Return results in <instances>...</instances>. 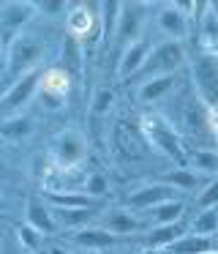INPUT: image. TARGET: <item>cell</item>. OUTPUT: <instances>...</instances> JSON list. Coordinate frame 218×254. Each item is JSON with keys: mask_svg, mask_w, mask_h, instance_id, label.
<instances>
[{"mask_svg": "<svg viewBox=\"0 0 218 254\" xmlns=\"http://www.w3.org/2000/svg\"><path fill=\"white\" fill-rule=\"evenodd\" d=\"M71 243L79 246L82 252H104V249L117 243V235H112L109 230H104L98 224H85L71 232Z\"/></svg>", "mask_w": 218, "mask_h": 254, "instance_id": "5bb4252c", "label": "cell"}, {"mask_svg": "<svg viewBox=\"0 0 218 254\" xmlns=\"http://www.w3.org/2000/svg\"><path fill=\"white\" fill-rule=\"evenodd\" d=\"M101 11H98V19H101V33L104 36H114V28H117V19H120V8L123 3H101Z\"/></svg>", "mask_w": 218, "mask_h": 254, "instance_id": "4316f807", "label": "cell"}, {"mask_svg": "<svg viewBox=\"0 0 218 254\" xmlns=\"http://www.w3.org/2000/svg\"><path fill=\"white\" fill-rule=\"evenodd\" d=\"M180 85L177 74H161V77H150L142 79L139 88H136V99L142 104H156V101H164L169 93H174Z\"/></svg>", "mask_w": 218, "mask_h": 254, "instance_id": "9a60e30c", "label": "cell"}, {"mask_svg": "<svg viewBox=\"0 0 218 254\" xmlns=\"http://www.w3.org/2000/svg\"><path fill=\"white\" fill-rule=\"evenodd\" d=\"M38 14V6L30 3V0H11V3H3L0 6V25L5 30H14V33H22L27 22Z\"/></svg>", "mask_w": 218, "mask_h": 254, "instance_id": "2e32d148", "label": "cell"}, {"mask_svg": "<svg viewBox=\"0 0 218 254\" xmlns=\"http://www.w3.org/2000/svg\"><path fill=\"white\" fill-rule=\"evenodd\" d=\"M85 254H104V252H85Z\"/></svg>", "mask_w": 218, "mask_h": 254, "instance_id": "ab89813d", "label": "cell"}, {"mask_svg": "<svg viewBox=\"0 0 218 254\" xmlns=\"http://www.w3.org/2000/svg\"><path fill=\"white\" fill-rule=\"evenodd\" d=\"M36 6H38V14H47V17H54V14L68 8L63 0H44V3H36Z\"/></svg>", "mask_w": 218, "mask_h": 254, "instance_id": "d6a6232c", "label": "cell"}, {"mask_svg": "<svg viewBox=\"0 0 218 254\" xmlns=\"http://www.w3.org/2000/svg\"><path fill=\"white\" fill-rule=\"evenodd\" d=\"M112 104H114V90L112 88H96L93 90V96H90V115H107L109 110H112Z\"/></svg>", "mask_w": 218, "mask_h": 254, "instance_id": "83f0119b", "label": "cell"}, {"mask_svg": "<svg viewBox=\"0 0 218 254\" xmlns=\"http://www.w3.org/2000/svg\"><path fill=\"white\" fill-rule=\"evenodd\" d=\"M96 6H87V3H79L68 11L65 17V28H68V36H74L76 41H85L93 30H101V19H98V11H93Z\"/></svg>", "mask_w": 218, "mask_h": 254, "instance_id": "4fadbf2b", "label": "cell"}, {"mask_svg": "<svg viewBox=\"0 0 218 254\" xmlns=\"http://www.w3.org/2000/svg\"><path fill=\"white\" fill-rule=\"evenodd\" d=\"M0 235H3V232H0Z\"/></svg>", "mask_w": 218, "mask_h": 254, "instance_id": "b9f144b4", "label": "cell"}, {"mask_svg": "<svg viewBox=\"0 0 218 254\" xmlns=\"http://www.w3.org/2000/svg\"><path fill=\"white\" fill-rule=\"evenodd\" d=\"M205 254H218V249H210V252H205Z\"/></svg>", "mask_w": 218, "mask_h": 254, "instance_id": "f35d334b", "label": "cell"}, {"mask_svg": "<svg viewBox=\"0 0 218 254\" xmlns=\"http://www.w3.org/2000/svg\"><path fill=\"white\" fill-rule=\"evenodd\" d=\"M169 199H180L172 186H166V183H145V186L134 189L125 197V208H131L134 213H147V210L158 208L161 202H169Z\"/></svg>", "mask_w": 218, "mask_h": 254, "instance_id": "52a82bcc", "label": "cell"}, {"mask_svg": "<svg viewBox=\"0 0 218 254\" xmlns=\"http://www.w3.org/2000/svg\"><path fill=\"white\" fill-rule=\"evenodd\" d=\"M14 238H16V243L22 246V252H27V254H36L38 246H41V241H44V235L38 230H33L30 224L14 227Z\"/></svg>", "mask_w": 218, "mask_h": 254, "instance_id": "484cf974", "label": "cell"}, {"mask_svg": "<svg viewBox=\"0 0 218 254\" xmlns=\"http://www.w3.org/2000/svg\"><path fill=\"white\" fill-rule=\"evenodd\" d=\"M183 227L177 224H158V227H147L145 235H142V246L147 249V252H166L169 246H172L177 238H183Z\"/></svg>", "mask_w": 218, "mask_h": 254, "instance_id": "e0dca14e", "label": "cell"}, {"mask_svg": "<svg viewBox=\"0 0 218 254\" xmlns=\"http://www.w3.org/2000/svg\"><path fill=\"white\" fill-rule=\"evenodd\" d=\"M0 205H3V194H0Z\"/></svg>", "mask_w": 218, "mask_h": 254, "instance_id": "60d3db41", "label": "cell"}, {"mask_svg": "<svg viewBox=\"0 0 218 254\" xmlns=\"http://www.w3.org/2000/svg\"><path fill=\"white\" fill-rule=\"evenodd\" d=\"M49 254H76V252H71V249H63V246H52V249H49Z\"/></svg>", "mask_w": 218, "mask_h": 254, "instance_id": "d590c367", "label": "cell"}, {"mask_svg": "<svg viewBox=\"0 0 218 254\" xmlns=\"http://www.w3.org/2000/svg\"><path fill=\"white\" fill-rule=\"evenodd\" d=\"M49 159L54 170H76L87 159V139L79 128H63L52 137Z\"/></svg>", "mask_w": 218, "mask_h": 254, "instance_id": "3957f363", "label": "cell"}, {"mask_svg": "<svg viewBox=\"0 0 218 254\" xmlns=\"http://www.w3.org/2000/svg\"><path fill=\"white\" fill-rule=\"evenodd\" d=\"M47 52V44L38 33L33 30H22L11 39V44L5 47V77L8 85L16 82L22 74L33 71V68H41V58Z\"/></svg>", "mask_w": 218, "mask_h": 254, "instance_id": "6da1fadb", "label": "cell"}, {"mask_svg": "<svg viewBox=\"0 0 218 254\" xmlns=\"http://www.w3.org/2000/svg\"><path fill=\"white\" fill-rule=\"evenodd\" d=\"M25 224H30L33 230H38L44 238L60 232L54 208L47 202V197H38V194H30V197L25 199Z\"/></svg>", "mask_w": 218, "mask_h": 254, "instance_id": "ba28073f", "label": "cell"}, {"mask_svg": "<svg viewBox=\"0 0 218 254\" xmlns=\"http://www.w3.org/2000/svg\"><path fill=\"white\" fill-rule=\"evenodd\" d=\"M65 96H54V93H47V90H38V104H41L44 112H60L65 110Z\"/></svg>", "mask_w": 218, "mask_h": 254, "instance_id": "1f68e13d", "label": "cell"}, {"mask_svg": "<svg viewBox=\"0 0 218 254\" xmlns=\"http://www.w3.org/2000/svg\"><path fill=\"white\" fill-rule=\"evenodd\" d=\"M36 131V121L30 115H14V118H3L0 121V137L8 142H22Z\"/></svg>", "mask_w": 218, "mask_h": 254, "instance_id": "ac0fdd59", "label": "cell"}, {"mask_svg": "<svg viewBox=\"0 0 218 254\" xmlns=\"http://www.w3.org/2000/svg\"><path fill=\"white\" fill-rule=\"evenodd\" d=\"M207 126L213 128V134H216V139H218V104L207 107Z\"/></svg>", "mask_w": 218, "mask_h": 254, "instance_id": "e575fe53", "label": "cell"}, {"mask_svg": "<svg viewBox=\"0 0 218 254\" xmlns=\"http://www.w3.org/2000/svg\"><path fill=\"white\" fill-rule=\"evenodd\" d=\"M147 8H150L147 3H123L117 28H114V39H117L123 47H128L131 41L142 39V28H145V19H147Z\"/></svg>", "mask_w": 218, "mask_h": 254, "instance_id": "9c48e42d", "label": "cell"}, {"mask_svg": "<svg viewBox=\"0 0 218 254\" xmlns=\"http://www.w3.org/2000/svg\"><path fill=\"white\" fill-rule=\"evenodd\" d=\"M63 63L65 68H74V71H79L82 68V41H76L74 36H68V39L63 41Z\"/></svg>", "mask_w": 218, "mask_h": 254, "instance_id": "f1b7e54d", "label": "cell"}, {"mask_svg": "<svg viewBox=\"0 0 218 254\" xmlns=\"http://www.w3.org/2000/svg\"><path fill=\"white\" fill-rule=\"evenodd\" d=\"M41 90L54 93V96H68V90H71V71L65 66H49V68H44Z\"/></svg>", "mask_w": 218, "mask_h": 254, "instance_id": "d6986e66", "label": "cell"}, {"mask_svg": "<svg viewBox=\"0 0 218 254\" xmlns=\"http://www.w3.org/2000/svg\"><path fill=\"white\" fill-rule=\"evenodd\" d=\"M98 227H104V230H109L112 235H139V232H145L147 221L142 219L139 213H134L131 208H123V205H114V208H107L98 213Z\"/></svg>", "mask_w": 218, "mask_h": 254, "instance_id": "8992f818", "label": "cell"}, {"mask_svg": "<svg viewBox=\"0 0 218 254\" xmlns=\"http://www.w3.org/2000/svg\"><path fill=\"white\" fill-rule=\"evenodd\" d=\"M191 232L202 238H216L218 235V208H205L191 219Z\"/></svg>", "mask_w": 218, "mask_h": 254, "instance_id": "cb8c5ba5", "label": "cell"}, {"mask_svg": "<svg viewBox=\"0 0 218 254\" xmlns=\"http://www.w3.org/2000/svg\"><path fill=\"white\" fill-rule=\"evenodd\" d=\"M185 213V202L183 199H169V202H161L158 208L147 210V224L150 227H158V224H177L180 216Z\"/></svg>", "mask_w": 218, "mask_h": 254, "instance_id": "ffe728a7", "label": "cell"}, {"mask_svg": "<svg viewBox=\"0 0 218 254\" xmlns=\"http://www.w3.org/2000/svg\"><path fill=\"white\" fill-rule=\"evenodd\" d=\"M142 134H145L147 142H150L158 153L166 156V159L180 161V164L188 161V156H185V150H183V142H180V134L174 131V126L164 115H145L142 118Z\"/></svg>", "mask_w": 218, "mask_h": 254, "instance_id": "7a4b0ae2", "label": "cell"}, {"mask_svg": "<svg viewBox=\"0 0 218 254\" xmlns=\"http://www.w3.org/2000/svg\"><path fill=\"white\" fill-rule=\"evenodd\" d=\"M41 77H44V66L22 74L16 82H11L8 88L3 90V96H0V121H3V118L22 115V107L30 104V101L36 99V93L41 90Z\"/></svg>", "mask_w": 218, "mask_h": 254, "instance_id": "277c9868", "label": "cell"}, {"mask_svg": "<svg viewBox=\"0 0 218 254\" xmlns=\"http://www.w3.org/2000/svg\"><path fill=\"white\" fill-rule=\"evenodd\" d=\"M188 167L196 175L218 178V150L216 148H199L194 153H188Z\"/></svg>", "mask_w": 218, "mask_h": 254, "instance_id": "44dd1931", "label": "cell"}, {"mask_svg": "<svg viewBox=\"0 0 218 254\" xmlns=\"http://www.w3.org/2000/svg\"><path fill=\"white\" fill-rule=\"evenodd\" d=\"M82 194H87L90 199H104L109 194V178L104 172H87L85 183H82Z\"/></svg>", "mask_w": 218, "mask_h": 254, "instance_id": "d4e9b609", "label": "cell"}, {"mask_svg": "<svg viewBox=\"0 0 218 254\" xmlns=\"http://www.w3.org/2000/svg\"><path fill=\"white\" fill-rule=\"evenodd\" d=\"M210 11H213V17L218 19V0H213V3H210Z\"/></svg>", "mask_w": 218, "mask_h": 254, "instance_id": "8d00e7d4", "label": "cell"}, {"mask_svg": "<svg viewBox=\"0 0 218 254\" xmlns=\"http://www.w3.org/2000/svg\"><path fill=\"white\" fill-rule=\"evenodd\" d=\"M199 30H202V39H205V44H210V47H216V44H218V19L213 17L210 3H207V11L202 14Z\"/></svg>", "mask_w": 218, "mask_h": 254, "instance_id": "f546056e", "label": "cell"}, {"mask_svg": "<svg viewBox=\"0 0 218 254\" xmlns=\"http://www.w3.org/2000/svg\"><path fill=\"white\" fill-rule=\"evenodd\" d=\"M185 63H188V52H185L183 41L164 39L158 44H153L147 63L142 68V77L150 79V77H161V74H177Z\"/></svg>", "mask_w": 218, "mask_h": 254, "instance_id": "5b68a950", "label": "cell"}, {"mask_svg": "<svg viewBox=\"0 0 218 254\" xmlns=\"http://www.w3.org/2000/svg\"><path fill=\"white\" fill-rule=\"evenodd\" d=\"M0 254H22V246L16 243V238L0 235Z\"/></svg>", "mask_w": 218, "mask_h": 254, "instance_id": "836d02e7", "label": "cell"}, {"mask_svg": "<svg viewBox=\"0 0 218 254\" xmlns=\"http://www.w3.org/2000/svg\"><path fill=\"white\" fill-rule=\"evenodd\" d=\"M150 50H153V44H150V39H145V36L136 39V41H131L128 47H123V52H120V58H117V77L128 79V77H134V74H142Z\"/></svg>", "mask_w": 218, "mask_h": 254, "instance_id": "8fae6325", "label": "cell"}, {"mask_svg": "<svg viewBox=\"0 0 218 254\" xmlns=\"http://www.w3.org/2000/svg\"><path fill=\"white\" fill-rule=\"evenodd\" d=\"M194 85L196 93L205 101V107L218 104V58L202 55L194 63Z\"/></svg>", "mask_w": 218, "mask_h": 254, "instance_id": "30bf717a", "label": "cell"}, {"mask_svg": "<svg viewBox=\"0 0 218 254\" xmlns=\"http://www.w3.org/2000/svg\"><path fill=\"white\" fill-rule=\"evenodd\" d=\"M196 205H199L202 210L205 208H218V178H213L210 183H205V186L199 189V194H196Z\"/></svg>", "mask_w": 218, "mask_h": 254, "instance_id": "4dcf8cb0", "label": "cell"}, {"mask_svg": "<svg viewBox=\"0 0 218 254\" xmlns=\"http://www.w3.org/2000/svg\"><path fill=\"white\" fill-rule=\"evenodd\" d=\"M210 249H213V238H202V235H194V232H185L164 254H205Z\"/></svg>", "mask_w": 218, "mask_h": 254, "instance_id": "7402d4cb", "label": "cell"}, {"mask_svg": "<svg viewBox=\"0 0 218 254\" xmlns=\"http://www.w3.org/2000/svg\"><path fill=\"white\" fill-rule=\"evenodd\" d=\"M156 28L164 33V39L183 41L188 36V17L177 8V3H164L156 14Z\"/></svg>", "mask_w": 218, "mask_h": 254, "instance_id": "7c38bea8", "label": "cell"}, {"mask_svg": "<svg viewBox=\"0 0 218 254\" xmlns=\"http://www.w3.org/2000/svg\"><path fill=\"white\" fill-rule=\"evenodd\" d=\"M161 183H166V186H172L174 191H196V186H199V175H196L191 167H177V170L166 172V175L161 178Z\"/></svg>", "mask_w": 218, "mask_h": 254, "instance_id": "603a6c76", "label": "cell"}, {"mask_svg": "<svg viewBox=\"0 0 218 254\" xmlns=\"http://www.w3.org/2000/svg\"><path fill=\"white\" fill-rule=\"evenodd\" d=\"M3 52H5V47H3V39H0V55H3Z\"/></svg>", "mask_w": 218, "mask_h": 254, "instance_id": "74e56055", "label": "cell"}]
</instances>
